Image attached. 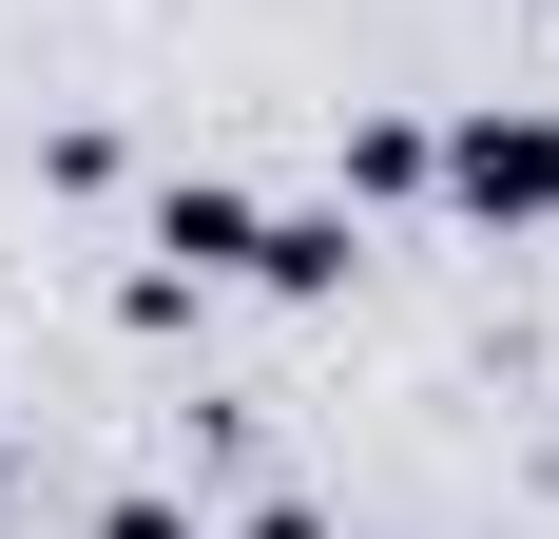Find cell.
<instances>
[{
  "label": "cell",
  "instance_id": "obj_2",
  "mask_svg": "<svg viewBox=\"0 0 559 539\" xmlns=\"http://www.w3.org/2000/svg\"><path fill=\"white\" fill-rule=\"evenodd\" d=\"M97 539H193V520H174V501H116V520H97Z\"/></svg>",
  "mask_w": 559,
  "mask_h": 539
},
{
  "label": "cell",
  "instance_id": "obj_1",
  "mask_svg": "<svg viewBox=\"0 0 559 539\" xmlns=\"http://www.w3.org/2000/svg\"><path fill=\"white\" fill-rule=\"evenodd\" d=\"M463 193L483 213H559V116H463Z\"/></svg>",
  "mask_w": 559,
  "mask_h": 539
}]
</instances>
